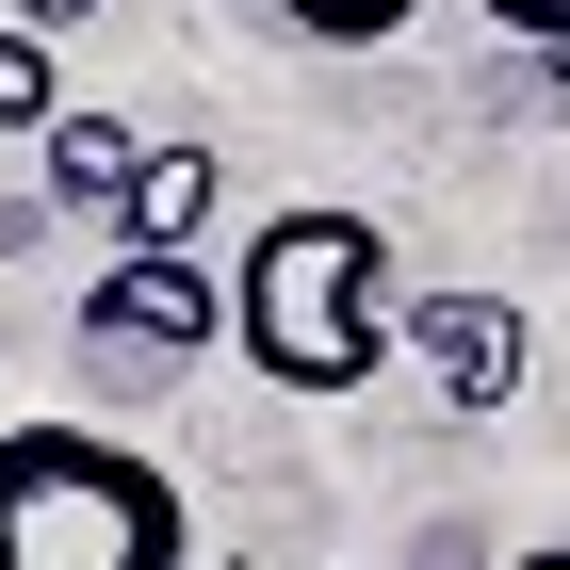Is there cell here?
<instances>
[{
    "mask_svg": "<svg viewBox=\"0 0 570 570\" xmlns=\"http://www.w3.org/2000/svg\"><path fill=\"white\" fill-rule=\"evenodd\" d=\"M228 343H245L262 392H358L407 343L375 213H262V245L228 262Z\"/></svg>",
    "mask_w": 570,
    "mask_h": 570,
    "instance_id": "1",
    "label": "cell"
},
{
    "mask_svg": "<svg viewBox=\"0 0 570 570\" xmlns=\"http://www.w3.org/2000/svg\"><path fill=\"white\" fill-rule=\"evenodd\" d=\"M0 570H179L164 456L98 424H17L0 440Z\"/></svg>",
    "mask_w": 570,
    "mask_h": 570,
    "instance_id": "2",
    "label": "cell"
},
{
    "mask_svg": "<svg viewBox=\"0 0 570 570\" xmlns=\"http://www.w3.org/2000/svg\"><path fill=\"white\" fill-rule=\"evenodd\" d=\"M82 343L98 358H196V343H228V277L196 262V245H115V277L82 294Z\"/></svg>",
    "mask_w": 570,
    "mask_h": 570,
    "instance_id": "3",
    "label": "cell"
},
{
    "mask_svg": "<svg viewBox=\"0 0 570 570\" xmlns=\"http://www.w3.org/2000/svg\"><path fill=\"white\" fill-rule=\"evenodd\" d=\"M407 358H424L456 407H505L538 375V326H522V294H407Z\"/></svg>",
    "mask_w": 570,
    "mask_h": 570,
    "instance_id": "4",
    "label": "cell"
},
{
    "mask_svg": "<svg viewBox=\"0 0 570 570\" xmlns=\"http://www.w3.org/2000/svg\"><path fill=\"white\" fill-rule=\"evenodd\" d=\"M49 196H66V213H115V228H131V196H147V147L115 131V115H49Z\"/></svg>",
    "mask_w": 570,
    "mask_h": 570,
    "instance_id": "5",
    "label": "cell"
},
{
    "mask_svg": "<svg viewBox=\"0 0 570 570\" xmlns=\"http://www.w3.org/2000/svg\"><path fill=\"white\" fill-rule=\"evenodd\" d=\"M213 213V147H147V196H131V245H179Z\"/></svg>",
    "mask_w": 570,
    "mask_h": 570,
    "instance_id": "6",
    "label": "cell"
},
{
    "mask_svg": "<svg viewBox=\"0 0 570 570\" xmlns=\"http://www.w3.org/2000/svg\"><path fill=\"white\" fill-rule=\"evenodd\" d=\"M66 98H49V33L33 17H0V131H49Z\"/></svg>",
    "mask_w": 570,
    "mask_h": 570,
    "instance_id": "7",
    "label": "cell"
},
{
    "mask_svg": "<svg viewBox=\"0 0 570 570\" xmlns=\"http://www.w3.org/2000/svg\"><path fill=\"white\" fill-rule=\"evenodd\" d=\"M277 17H294L309 49H375V33H407L424 0H277Z\"/></svg>",
    "mask_w": 570,
    "mask_h": 570,
    "instance_id": "8",
    "label": "cell"
},
{
    "mask_svg": "<svg viewBox=\"0 0 570 570\" xmlns=\"http://www.w3.org/2000/svg\"><path fill=\"white\" fill-rule=\"evenodd\" d=\"M489 17H505L522 49H570V0H489Z\"/></svg>",
    "mask_w": 570,
    "mask_h": 570,
    "instance_id": "9",
    "label": "cell"
},
{
    "mask_svg": "<svg viewBox=\"0 0 570 570\" xmlns=\"http://www.w3.org/2000/svg\"><path fill=\"white\" fill-rule=\"evenodd\" d=\"M17 17H33V33H66V17H98V0H17Z\"/></svg>",
    "mask_w": 570,
    "mask_h": 570,
    "instance_id": "10",
    "label": "cell"
},
{
    "mask_svg": "<svg viewBox=\"0 0 570 570\" xmlns=\"http://www.w3.org/2000/svg\"><path fill=\"white\" fill-rule=\"evenodd\" d=\"M505 570H570V554H505Z\"/></svg>",
    "mask_w": 570,
    "mask_h": 570,
    "instance_id": "11",
    "label": "cell"
}]
</instances>
